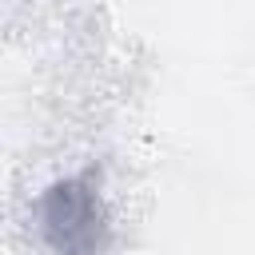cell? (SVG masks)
Instances as JSON below:
<instances>
[{
  "instance_id": "1",
  "label": "cell",
  "mask_w": 255,
  "mask_h": 255,
  "mask_svg": "<svg viewBox=\"0 0 255 255\" xmlns=\"http://www.w3.org/2000/svg\"><path fill=\"white\" fill-rule=\"evenodd\" d=\"M40 231L56 255H100L108 239V215L92 175L60 179L40 199Z\"/></svg>"
}]
</instances>
